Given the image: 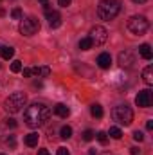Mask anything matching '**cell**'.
I'll return each mask as SVG.
<instances>
[{"label": "cell", "instance_id": "obj_11", "mask_svg": "<svg viewBox=\"0 0 153 155\" xmlns=\"http://www.w3.org/2000/svg\"><path fill=\"white\" fill-rule=\"evenodd\" d=\"M97 65H99L101 69H110V67H112V56H110L108 52H101V54L97 56Z\"/></svg>", "mask_w": 153, "mask_h": 155}, {"label": "cell", "instance_id": "obj_18", "mask_svg": "<svg viewBox=\"0 0 153 155\" xmlns=\"http://www.w3.org/2000/svg\"><path fill=\"white\" fill-rule=\"evenodd\" d=\"M90 114H92L94 117H97V119H101V117H103V107L97 105V103L92 105V107H90Z\"/></svg>", "mask_w": 153, "mask_h": 155}, {"label": "cell", "instance_id": "obj_17", "mask_svg": "<svg viewBox=\"0 0 153 155\" xmlns=\"http://www.w3.org/2000/svg\"><path fill=\"white\" fill-rule=\"evenodd\" d=\"M33 74L41 76V78H47L49 74H50V69H49V67H34V69H33Z\"/></svg>", "mask_w": 153, "mask_h": 155}, {"label": "cell", "instance_id": "obj_29", "mask_svg": "<svg viewBox=\"0 0 153 155\" xmlns=\"http://www.w3.org/2000/svg\"><path fill=\"white\" fill-rule=\"evenodd\" d=\"M22 71H24V76H25V78L33 76V69H22Z\"/></svg>", "mask_w": 153, "mask_h": 155}, {"label": "cell", "instance_id": "obj_30", "mask_svg": "<svg viewBox=\"0 0 153 155\" xmlns=\"http://www.w3.org/2000/svg\"><path fill=\"white\" fill-rule=\"evenodd\" d=\"M5 123H7V126H11V128H16V121H15V119H7Z\"/></svg>", "mask_w": 153, "mask_h": 155}, {"label": "cell", "instance_id": "obj_7", "mask_svg": "<svg viewBox=\"0 0 153 155\" xmlns=\"http://www.w3.org/2000/svg\"><path fill=\"white\" fill-rule=\"evenodd\" d=\"M88 38L92 40V45H103L108 40V31L103 25H96V27L90 29V36Z\"/></svg>", "mask_w": 153, "mask_h": 155}, {"label": "cell", "instance_id": "obj_31", "mask_svg": "<svg viewBox=\"0 0 153 155\" xmlns=\"http://www.w3.org/2000/svg\"><path fill=\"white\" fill-rule=\"evenodd\" d=\"M58 2H60V5H61V7H67V5H70V2H72V0H58Z\"/></svg>", "mask_w": 153, "mask_h": 155}, {"label": "cell", "instance_id": "obj_26", "mask_svg": "<svg viewBox=\"0 0 153 155\" xmlns=\"http://www.w3.org/2000/svg\"><path fill=\"white\" fill-rule=\"evenodd\" d=\"M5 144L11 148V150H15V146H16V141H15V135H9L7 139H5Z\"/></svg>", "mask_w": 153, "mask_h": 155}, {"label": "cell", "instance_id": "obj_34", "mask_svg": "<svg viewBox=\"0 0 153 155\" xmlns=\"http://www.w3.org/2000/svg\"><path fill=\"white\" fill-rule=\"evenodd\" d=\"M38 155H50V153H49V150H45V148H43V150H40V152H38Z\"/></svg>", "mask_w": 153, "mask_h": 155}, {"label": "cell", "instance_id": "obj_27", "mask_svg": "<svg viewBox=\"0 0 153 155\" xmlns=\"http://www.w3.org/2000/svg\"><path fill=\"white\" fill-rule=\"evenodd\" d=\"M133 139H135V141H139V143H141V141H142V139H144V134H142V132H139V130H137V132H133Z\"/></svg>", "mask_w": 153, "mask_h": 155}, {"label": "cell", "instance_id": "obj_25", "mask_svg": "<svg viewBox=\"0 0 153 155\" xmlns=\"http://www.w3.org/2000/svg\"><path fill=\"white\" fill-rule=\"evenodd\" d=\"M94 135H96V134H94L92 130H85V132H83V141H92Z\"/></svg>", "mask_w": 153, "mask_h": 155}, {"label": "cell", "instance_id": "obj_1", "mask_svg": "<svg viewBox=\"0 0 153 155\" xmlns=\"http://www.w3.org/2000/svg\"><path fill=\"white\" fill-rule=\"evenodd\" d=\"M50 117V108L43 103H33L31 107L25 108L24 112V121L27 126L31 128H38V126H43Z\"/></svg>", "mask_w": 153, "mask_h": 155}, {"label": "cell", "instance_id": "obj_14", "mask_svg": "<svg viewBox=\"0 0 153 155\" xmlns=\"http://www.w3.org/2000/svg\"><path fill=\"white\" fill-rule=\"evenodd\" d=\"M142 79H144L146 85H153V67L151 65H148V67L142 71Z\"/></svg>", "mask_w": 153, "mask_h": 155}, {"label": "cell", "instance_id": "obj_23", "mask_svg": "<svg viewBox=\"0 0 153 155\" xmlns=\"http://www.w3.org/2000/svg\"><path fill=\"white\" fill-rule=\"evenodd\" d=\"M96 137H97V141H99L101 144H106V143H108V137H106V134H105V132H97V134H96Z\"/></svg>", "mask_w": 153, "mask_h": 155}, {"label": "cell", "instance_id": "obj_20", "mask_svg": "<svg viewBox=\"0 0 153 155\" xmlns=\"http://www.w3.org/2000/svg\"><path fill=\"white\" fill-rule=\"evenodd\" d=\"M60 137H61V139H69V137H72V128H70V126H61V130H60Z\"/></svg>", "mask_w": 153, "mask_h": 155}, {"label": "cell", "instance_id": "obj_6", "mask_svg": "<svg viewBox=\"0 0 153 155\" xmlns=\"http://www.w3.org/2000/svg\"><path fill=\"white\" fill-rule=\"evenodd\" d=\"M20 33L24 35V36H33V35H36L40 31V22L34 18V16H29V18H24L22 22H20Z\"/></svg>", "mask_w": 153, "mask_h": 155}, {"label": "cell", "instance_id": "obj_5", "mask_svg": "<svg viewBox=\"0 0 153 155\" xmlns=\"http://www.w3.org/2000/svg\"><path fill=\"white\" fill-rule=\"evenodd\" d=\"M112 117H114V121H117L119 124L128 126V124H132V121H133V112H132L130 107H126V105H119V107H115L114 108Z\"/></svg>", "mask_w": 153, "mask_h": 155}, {"label": "cell", "instance_id": "obj_12", "mask_svg": "<svg viewBox=\"0 0 153 155\" xmlns=\"http://www.w3.org/2000/svg\"><path fill=\"white\" fill-rule=\"evenodd\" d=\"M54 114L60 117H69L70 116V110H69V107L67 105H63V103H58L56 107H54Z\"/></svg>", "mask_w": 153, "mask_h": 155}, {"label": "cell", "instance_id": "obj_28", "mask_svg": "<svg viewBox=\"0 0 153 155\" xmlns=\"http://www.w3.org/2000/svg\"><path fill=\"white\" fill-rule=\"evenodd\" d=\"M56 155H70V153H69V150H67V148H63V146H61V148H58Z\"/></svg>", "mask_w": 153, "mask_h": 155}, {"label": "cell", "instance_id": "obj_21", "mask_svg": "<svg viewBox=\"0 0 153 155\" xmlns=\"http://www.w3.org/2000/svg\"><path fill=\"white\" fill-rule=\"evenodd\" d=\"M108 135H110L112 139H121V137H122V132H121V128L112 126V128H110V132H108Z\"/></svg>", "mask_w": 153, "mask_h": 155}, {"label": "cell", "instance_id": "obj_13", "mask_svg": "<svg viewBox=\"0 0 153 155\" xmlns=\"http://www.w3.org/2000/svg\"><path fill=\"white\" fill-rule=\"evenodd\" d=\"M139 54H141V58H144V60H151L153 58L151 47H150L148 43H142V45L139 47Z\"/></svg>", "mask_w": 153, "mask_h": 155}, {"label": "cell", "instance_id": "obj_33", "mask_svg": "<svg viewBox=\"0 0 153 155\" xmlns=\"http://www.w3.org/2000/svg\"><path fill=\"white\" fill-rule=\"evenodd\" d=\"M146 128H148V130H153V121H151V119L146 123Z\"/></svg>", "mask_w": 153, "mask_h": 155}, {"label": "cell", "instance_id": "obj_32", "mask_svg": "<svg viewBox=\"0 0 153 155\" xmlns=\"http://www.w3.org/2000/svg\"><path fill=\"white\" fill-rule=\"evenodd\" d=\"M130 153L132 155H139L141 153V150H139V148H130Z\"/></svg>", "mask_w": 153, "mask_h": 155}, {"label": "cell", "instance_id": "obj_24", "mask_svg": "<svg viewBox=\"0 0 153 155\" xmlns=\"http://www.w3.org/2000/svg\"><path fill=\"white\" fill-rule=\"evenodd\" d=\"M11 16H13L15 20H20V18H22V9H20V7H15V9L11 11Z\"/></svg>", "mask_w": 153, "mask_h": 155}, {"label": "cell", "instance_id": "obj_38", "mask_svg": "<svg viewBox=\"0 0 153 155\" xmlns=\"http://www.w3.org/2000/svg\"><path fill=\"white\" fill-rule=\"evenodd\" d=\"M103 155H112V153H103Z\"/></svg>", "mask_w": 153, "mask_h": 155}, {"label": "cell", "instance_id": "obj_8", "mask_svg": "<svg viewBox=\"0 0 153 155\" xmlns=\"http://www.w3.org/2000/svg\"><path fill=\"white\" fill-rule=\"evenodd\" d=\"M135 103H137V107L148 108L151 105V90H141L135 97Z\"/></svg>", "mask_w": 153, "mask_h": 155}, {"label": "cell", "instance_id": "obj_35", "mask_svg": "<svg viewBox=\"0 0 153 155\" xmlns=\"http://www.w3.org/2000/svg\"><path fill=\"white\" fill-rule=\"evenodd\" d=\"M40 4H41V5H47V4H49V0H38Z\"/></svg>", "mask_w": 153, "mask_h": 155}, {"label": "cell", "instance_id": "obj_22", "mask_svg": "<svg viewBox=\"0 0 153 155\" xmlns=\"http://www.w3.org/2000/svg\"><path fill=\"white\" fill-rule=\"evenodd\" d=\"M11 71H13V72H22V61L15 60V61L11 63Z\"/></svg>", "mask_w": 153, "mask_h": 155}, {"label": "cell", "instance_id": "obj_9", "mask_svg": "<svg viewBox=\"0 0 153 155\" xmlns=\"http://www.w3.org/2000/svg\"><path fill=\"white\" fill-rule=\"evenodd\" d=\"M135 63V54L132 52V51H122V52H119V65L121 67H132Z\"/></svg>", "mask_w": 153, "mask_h": 155}, {"label": "cell", "instance_id": "obj_36", "mask_svg": "<svg viewBox=\"0 0 153 155\" xmlns=\"http://www.w3.org/2000/svg\"><path fill=\"white\" fill-rule=\"evenodd\" d=\"M96 153H97V152H96L94 148H92V150H88V155H96Z\"/></svg>", "mask_w": 153, "mask_h": 155}, {"label": "cell", "instance_id": "obj_10", "mask_svg": "<svg viewBox=\"0 0 153 155\" xmlns=\"http://www.w3.org/2000/svg\"><path fill=\"white\" fill-rule=\"evenodd\" d=\"M47 22L52 29H58L61 25V15L58 11H47Z\"/></svg>", "mask_w": 153, "mask_h": 155}, {"label": "cell", "instance_id": "obj_37", "mask_svg": "<svg viewBox=\"0 0 153 155\" xmlns=\"http://www.w3.org/2000/svg\"><path fill=\"white\" fill-rule=\"evenodd\" d=\"M132 2H135V4H144L146 0H132Z\"/></svg>", "mask_w": 153, "mask_h": 155}, {"label": "cell", "instance_id": "obj_16", "mask_svg": "<svg viewBox=\"0 0 153 155\" xmlns=\"http://www.w3.org/2000/svg\"><path fill=\"white\" fill-rule=\"evenodd\" d=\"M38 139H40L38 134H36V132H31V134H27V135H25V144L33 148V146H36V144H38Z\"/></svg>", "mask_w": 153, "mask_h": 155}, {"label": "cell", "instance_id": "obj_2", "mask_svg": "<svg viewBox=\"0 0 153 155\" xmlns=\"http://www.w3.org/2000/svg\"><path fill=\"white\" fill-rule=\"evenodd\" d=\"M121 11V2L119 0H101L99 5H97V16L101 20H114L115 16L119 15Z\"/></svg>", "mask_w": 153, "mask_h": 155}, {"label": "cell", "instance_id": "obj_39", "mask_svg": "<svg viewBox=\"0 0 153 155\" xmlns=\"http://www.w3.org/2000/svg\"><path fill=\"white\" fill-rule=\"evenodd\" d=\"M0 155H4V153H0Z\"/></svg>", "mask_w": 153, "mask_h": 155}, {"label": "cell", "instance_id": "obj_4", "mask_svg": "<svg viewBox=\"0 0 153 155\" xmlns=\"http://www.w3.org/2000/svg\"><path fill=\"white\" fill-rule=\"evenodd\" d=\"M150 29V20L142 15H135L128 20V31L132 35H137V36H142L146 31Z\"/></svg>", "mask_w": 153, "mask_h": 155}, {"label": "cell", "instance_id": "obj_15", "mask_svg": "<svg viewBox=\"0 0 153 155\" xmlns=\"http://www.w3.org/2000/svg\"><path fill=\"white\" fill-rule=\"evenodd\" d=\"M13 54H15V49H13V47L0 45V56H2L4 60H11V58H13Z\"/></svg>", "mask_w": 153, "mask_h": 155}, {"label": "cell", "instance_id": "obj_19", "mask_svg": "<svg viewBox=\"0 0 153 155\" xmlns=\"http://www.w3.org/2000/svg\"><path fill=\"white\" fill-rule=\"evenodd\" d=\"M79 49H81V51H88V49H92V40L90 38H81L79 40Z\"/></svg>", "mask_w": 153, "mask_h": 155}, {"label": "cell", "instance_id": "obj_3", "mask_svg": "<svg viewBox=\"0 0 153 155\" xmlns=\"http://www.w3.org/2000/svg\"><path fill=\"white\" fill-rule=\"evenodd\" d=\"M25 103H27V96H25L24 92H15V94H11V96L4 101V108H5L9 114H16V112H20V110L25 107Z\"/></svg>", "mask_w": 153, "mask_h": 155}]
</instances>
